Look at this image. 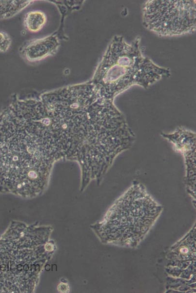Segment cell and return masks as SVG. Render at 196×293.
<instances>
[{
  "label": "cell",
  "mask_w": 196,
  "mask_h": 293,
  "mask_svg": "<svg viewBox=\"0 0 196 293\" xmlns=\"http://www.w3.org/2000/svg\"><path fill=\"white\" fill-rule=\"evenodd\" d=\"M142 12L143 25L159 36H177L196 30L195 0H148Z\"/></svg>",
  "instance_id": "3"
},
{
  "label": "cell",
  "mask_w": 196,
  "mask_h": 293,
  "mask_svg": "<svg viewBox=\"0 0 196 293\" xmlns=\"http://www.w3.org/2000/svg\"><path fill=\"white\" fill-rule=\"evenodd\" d=\"M46 21V16L42 12L32 11L26 14L24 19V24L29 31L36 32L42 28Z\"/></svg>",
  "instance_id": "5"
},
{
  "label": "cell",
  "mask_w": 196,
  "mask_h": 293,
  "mask_svg": "<svg viewBox=\"0 0 196 293\" xmlns=\"http://www.w3.org/2000/svg\"><path fill=\"white\" fill-rule=\"evenodd\" d=\"M27 3V1H0V18L15 14Z\"/></svg>",
  "instance_id": "6"
},
{
  "label": "cell",
  "mask_w": 196,
  "mask_h": 293,
  "mask_svg": "<svg viewBox=\"0 0 196 293\" xmlns=\"http://www.w3.org/2000/svg\"><path fill=\"white\" fill-rule=\"evenodd\" d=\"M11 44V39L7 34L0 32V52H5Z\"/></svg>",
  "instance_id": "7"
},
{
  "label": "cell",
  "mask_w": 196,
  "mask_h": 293,
  "mask_svg": "<svg viewBox=\"0 0 196 293\" xmlns=\"http://www.w3.org/2000/svg\"><path fill=\"white\" fill-rule=\"evenodd\" d=\"M55 37L50 36L32 42L24 48L23 53L30 61H36L54 53L59 47Z\"/></svg>",
  "instance_id": "4"
},
{
  "label": "cell",
  "mask_w": 196,
  "mask_h": 293,
  "mask_svg": "<svg viewBox=\"0 0 196 293\" xmlns=\"http://www.w3.org/2000/svg\"><path fill=\"white\" fill-rule=\"evenodd\" d=\"M140 37L131 43L121 36H115L98 66L93 82L106 97L114 99L133 85L147 88L171 76L170 69L159 66L144 57L140 48Z\"/></svg>",
  "instance_id": "1"
},
{
  "label": "cell",
  "mask_w": 196,
  "mask_h": 293,
  "mask_svg": "<svg viewBox=\"0 0 196 293\" xmlns=\"http://www.w3.org/2000/svg\"><path fill=\"white\" fill-rule=\"evenodd\" d=\"M159 210L142 186H133L113 206L104 221L106 237L109 241L136 242L151 226Z\"/></svg>",
  "instance_id": "2"
}]
</instances>
